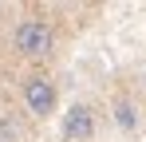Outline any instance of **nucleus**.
Returning a JSON list of instances; mask_svg holds the SVG:
<instances>
[{"instance_id": "obj_1", "label": "nucleus", "mask_w": 146, "mask_h": 142, "mask_svg": "<svg viewBox=\"0 0 146 142\" xmlns=\"http://www.w3.org/2000/svg\"><path fill=\"white\" fill-rule=\"evenodd\" d=\"M12 44H16V51L28 55V59H44V55H51V47H55V32H51L48 20H36V16H32V20L16 24Z\"/></svg>"}, {"instance_id": "obj_2", "label": "nucleus", "mask_w": 146, "mask_h": 142, "mask_svg": "<svg viewBox=\"0 0 146 142\" xmlns=\"http://www.w3.org/2000/svg\"><path fill=\"white\" fill-rule=\"evenodd\" d=\"M24 107L36 118H48L55 111V87H51V79H44V75H32L24 83Z\"/></svg>"}, {"instance_id": "obj_3", "label": "nucleus", "mask_w": 146, "mask_h": 142, "mask_svg": "<svg viewBox=\"0 0 146 142\" xmlns=\"http://www.w3.org/2000/svg\"><path fill=\"white\" fill-rule=\"evenodd\" d=\"M91 134H95V115H91V107L75 103L71 111L63 115V138L67 142H91Z\"/></svg>"}, {"instance_id": "obj_4", "label": "nucleus", "mask_w": 146, "mask_h": 142, "mask_svg": "<svg viewBox=\"0 0 146 142\" xmlns=\"http://www.w3.org/2000/svg\"><path fill=\"white\" fill-rule=\"evenodd\" d=\"M115 122H119L122 130L134 126V111H130V103H115Z\"/></svg>"}]
</instances>
